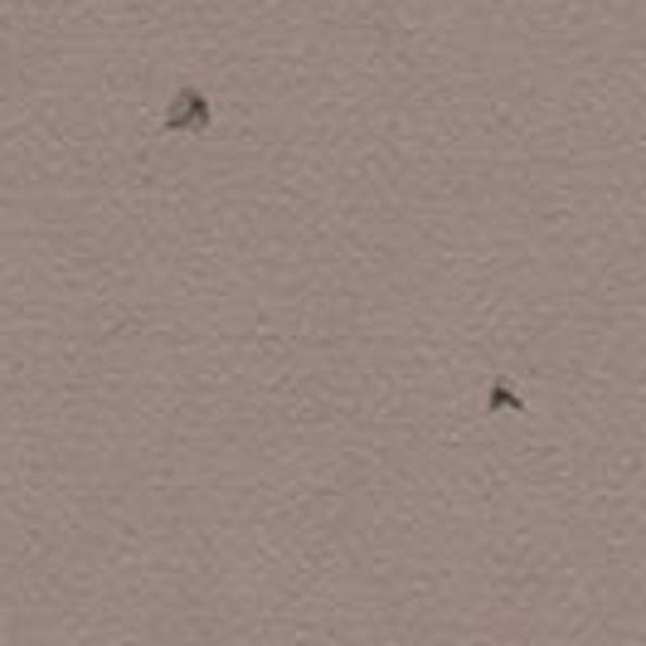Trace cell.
<instances>
[{"mask_svg":"<svg viewBox=\"0 0 646 646\" xmlns=\"http://www.w3.org/2000/svg\"><path fill=\"white\" fill-rule=\"evenodd\" d=\"M214 122V108H210V98H204L200 88H175V98H171V108H165V122H161V132H204Z\"/></svg>","mask_w":646,"mask_h":646,"instance_id":"1","label":"cell"},{"mask_svg":"<svg viewBox=\"0 0 646 646\" xmlns=\"http://www.w3.org/2000/svg\"><path fill=\"white\" fill-rule=\"evenodd\" d=\"M525 413V399H520L515 389H510V380H492V389H486V413Z\"/></svg>","mask_w":646,"mask_h":646,"instance_id":"2","label":"cell"}]
</instances>
